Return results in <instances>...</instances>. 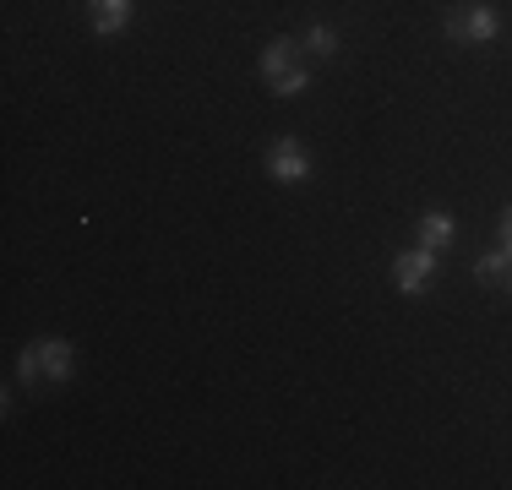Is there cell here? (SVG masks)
I'll return each mask as SVG.
<instances>
[{
  "label": "cell",
  "mask_w": 512,
  "mask_h": 490,
  "mask_svg": "<svg viewBox=\"0 0 512 490\" xmlns=\"http://www.w3.org/2000/svg\"><path fill=\"white\" fill-rule=\"evenodd\" d=\"M71 371H77V349H71L66 338H33L28 349L17 354V376L28 387L50 382V387H66Z\"/></svg>",
  "instance_id": "obj_1"
},
{
  "label": "cell",
  "mask_w": 512,
  "mask_h": 490,
  "mask_svg": "<svg viewBox=\"0 0 512 490\" xmlns=\"http://www.w3.org/2000/svg\"><path fill=\"white\" fill-rule=\"evenodd\" d=\"M447 33H453L458 44H496V33H502V11L485 6V0L453 6L447 11Z\"/></svg>",
  "instance_id": "obj_2"
},
{
  "label": "cell",
  "mask_w": 512,
  "mask_h": 490,
  "mask_svg": "<svg viewBox=\"0 0 512 490\" xmlns=\"http://www.w3.org/2000/svg\"><path fill=\"white\" fill-rule=\"evenodd\" d=\"M393 284L404 294H425L436 284V251L431 245H409V251L393 256Z\"/></svg>",
  "instance_id": "obj_3"
},
{
  "label": "cell",
  "mask_w": 512,
  "mask_h": 490,
  "mask_svg": "<svg viewBox=\"0 0 512 490\" xmlns=\"http://www.w3.org/2000/svg\"><path fill=\"white\" fill-rule=\"evenodd\" d=\"M267 175H273L278 186H306L311 180V153L295 137H278L273 147H267Z\"/></svg>",
  "instance_id": "obj_4"
},
{
  "label": "cell",
  "mask_w": 512,
  "mask_h": 490,
  "mask_svg": "<svg viewBox=\"0 0 512 490\" xmlns=\"http://www.w3.org/2000/svg\"><path fill=\"white\" fill-rule=\"evenodd\" d=\"M131 11H137V0H88V17H93V33H126L131 28Z\"/></svg>",
  "instance_id": "obj_5"
},
{
  "label": "cell",
  "mask_w": 512,
  "mask_h": 490,
  "mask_svg": "<svg viewBox=\"0 0 512 490\" xmlns=\"http://www.w3.org/2000/svg\"><path fill=\"white\" fill-rule=\"evenodd\" d=\"M295 66H300V44L295 39H273L262 49V60H256V71H262L267 82H278L284 71H295Z\"/></svg>",
  "instance_id": "obj_6"
},
{
  "label": "cell",
  "mask_w": 512,
  "mask_h": 490,
  "mask_svg": "<svg viewBox=\"0 0 512 490\" xmlns=\"http://www.w3.org/2000/svg\"><path fill=\"white\" fill-rule=\"evenodd\" d=\"M414 240L431 245V251H442L447 240H453V213H442V207H431V213L414 218Z\"/></svg>",
  "instance_id": "obj_7"
},
{
  "label": "cell",
  "mask_w": 512,
  "mask_h": 490,
  "mask_svg": "<svg viewBox=\"0 0 512 490\" xmlns=\"http://www.w3.org/2000/svg\"><path fill=\"white\" fill-rule=\"evenodd\" d=\"M306 55H316V60H327V55H338V28H327V22H311L306 28Z\"/></svg>",
  "instance_id": "obj_8"
},
{
  "label": "cell",
  "mask_w": 512,
  "mask_h": 490,
  "mask_svg": "<svg viewBox=\"0 0 512 490\" xmlns=\"http://www.w3.org/2000/svg\"><path fill=\"white\" fill-rule=\"evenodd\" d=\"M512 273V256L507 251H485L480 262H474V278H480V284H496V278H507Z\"/></svg>",
  "instance_id": "obj_9"
},
{
  "label": "cell",
  "mask_w": 512,
  "mask_h": 490,
  "mask_svg": "<svg viewBox=\"0 0 512 490\" xmlns=\"http://www.w3.org/2000/svg\"><path fill=\"white\" fill-rule=\"evenodd\" d=\"M267 88H273L278 98H300V93L311 88V71H306V66H295V71H284L278 82H267Z\"/></svg>",
  "instance_id": "obj_10"
},
{
  "label": "cell",
  "mask_w": 512,
  "mask_h": 490,
  "mask_svg": "<svg viewBox=\"0 0 512 490\" xmlns=\"http://www.w3.org/2000/svg\"><path fill=\"white\" fill-rule=\"evenodd\" d=\"M502 251L512 256V218H502Z\"/></svg>",
  "instance_id": "obj_11"
},
{
  "label": "cell",
  "mask_w": 512,
  "mask_h": 490,
  "mask_svg": "<svg viewBox=\"0 0 512 490\" xmlns=\"http://www.w3.org/2000/svg\"><path fill=\"white\" fill-rule=\"evenodd\" d=\"M507 294H512V273H507Z\"/></svg>",
  "instance_id": "obj_12"
}]
</instances>
